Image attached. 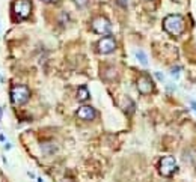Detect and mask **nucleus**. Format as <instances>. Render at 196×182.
I'll return each mask as SVG.
<instances>
[{
  "label": "nucleus",
  "instance_id": "obj_1",
  "mask_svg": "<svg viewBox=\"0 0 196 182\" xmlns=\"http://www.w3.org/2000/svg\"><path fill=\"white\" fill-rule=\"evenodd\" d=\"M184 27H185L184 18L178 14H170L163 20V29L170 35H175V36L181 35L184 32Z\"/></svg>",
  "mask_w": 196,
  "mask_h": 182
},
{
  "label": "nucleus",
  "instance_id": "obj_2",
  "mask_svg": "<svg viewBox=\"0 0 196 182\" xmlns=\"http://www.w3.org/2000/svg\"><path fill=\"white\" fill-rule=\"evenodd\" d=\"M30 98V90L27 86H23V84H18V86H14L12 90H11V100L15 106H21V104H26Z\"/></svg>",
  "mask_w": 196,
  "mask_h": 182
},
{
  "label": "nucleus",
  "instance_id": "obj_3",
  "mask_svg": "<svg viewBox=\"0 0 196 182\" xmlns=\"http://www.w3.org/2000/svg\"><path fill=\"white\" fill-rule=\"evenodd\" d=\"M176 169H178V166H176V161H175V158H173L172 155L163 157V158L160 160V163H158V172H160V175L164 176V178L172 176V175L176 172Z\"/></svg>",
  "mask_w": 196,
  "mask_h": 182
},
{
  "label": "nucleus",
  "instance_id": "obj_4",
  "mask_svg": "<svg viewBox=\"0 0 196 182\" xmlns=\"http://www.w3.org/2000/svg\"><path fill=\"white\" fill-rule=\"evenodd\" d=\"M12 9L15 17H18L20 20H27L32 12V3L30 0H15L12 3Z\"/></svg>",
  "mask_w": 196,
  "mask_h": 182
},
{
  "label": "nucleus",
  "instance_id": "obj_5",
  "mask_svg": "<svg viewBox=\"0 0 196 182\" xmlns=\"http://www.w3.org/2000/svg\"><path fill=\"white\" fill-rule=\"evenodd\" d=\"M92 30L98 35H107L109 36V33L112 30V24L106 17H96V18L92 20Z\"/></svg>",
  "mask_w": 196,
  "mask_h": 182
},
{
  "label": "nucleus",
  "instance_id": "obj_6",
  "mask_svg": "<svg viewBox=\"0 0 196 182\" xmlns=\"http://www.w3.org/2000/svg\"><path fill=\"white\" fill-rule=\"evenodd\" d=\"M96 48H98V51H100L101 54H109V53H112V51L116 50V41H115V38H112L110 35H109V36H104L103 39L98 41Z\"/></svg>",
  "mask_w": 196,
  "mask_h": 182
},
{
  "label": "nucleus",
  "instance_id": "obj_7",
  "mask_svg": "<svg viewBox=\"0 0 196 182\" xmlns=\"http://www.w3.org/2000/svg\"><path fill=\"white\" fill-rule=\"evenodd\" d=\"M137 89H139V92L143 94V95L152 94V92H154V83H152L151 77L146 75V74L140 75L139 80H137Z\"/></svg>",
  "mask_w": 196,
  "mask_h": 182
},
{
  "label": "nucleus",
  "instance_id": "obj_8",
  "mask_svg": "<svg viewBox=\"0 0 196 182\" xmlns=\"http://www.w3.org/2000/svg\"><path fill=\"white\" fill-rule=\"evenodd\" d=\"M95 116H96V113L90 106H81L77 110V118H80L83 121H92V119H95Z\"/></svg>",
  "mask_w": 196,
  "mask_h": 182
},
{
  "label": "nucleus",
  "instance_id": "obj_9",
  "mask_svg": "<svg viewBox=\"0 0 196 182\" xmlns=\"http://www.w3.org/2000/svg\"><path fill=\"white\" fill-rule=\"evenodd\" d=\"M77 100H78V101H86V100H89V90H87L86 86L78 87V90H77Z\"/></svg>",
  "mask_w": 196,
  "mask_h": 182
},
{
  "label": "nucleus",
  "instance_id": "obj_10",
  "mask_svg": "<svg viewBox=\"0 0 196 182\" xmlns=\"http://www.w3.org/2000/svg\"><path fill=\"white\" fill-rule=\"evenodd\" d=\"M136 59L143 65V66H146L148 65V59H146V54L142 51V50H136Z\"/></svg>",
  "mask_w": 196,
  "mask_h": 182
},
{
  "label": "nucleus",
  "instance_id": "obj_11",
  "mask_svg": "<svg viewBox=\"0 0 196 182\" xmlns=\"http://www.w3.org/2000/svg\"><path fill=\"white\" fill-rule=\"evenodd\" d=\"M74 3H75L78 8H84V6L89 3V0H74Z\"/></svg>",
  "mask_w": 196,
  "mask_h": 182
},
{
  "label": "nucleus",
  "instance_id": "obj_12",
  "mask_svg": "<svg viewBox=\"0 0 196 182\" xmlns=\"http://www.w3.org/2000/svg\"><path fill=\"white\" fill-rule=\"evenodd\" d=\"M116 2H118L119 6H122V8H127V5H128V0H116Z\"/></svg>",
  "mask_w": 196,
  "mask_h": 182
},
{
  "label": "nucleus",
  "instance_id": "obj_13",
  "mask_svg": "<svg viewBox=\"0 0 196 182\" xmlns=\"http://www.w3.org/2000/svg\"><path fill=\"white\" fill-rule=\"evenodd\" d=\"M170 72H172L173 75H178V72H181V68H178V66H176V68H173Z\"/></svg>",
  "mask_w": 196,
  "mask_h": 182
},
{
  "label": "nucleus",
  "instance_id": "obj_14",
  "mask_svg": "<svg viewBox=\"0 0 196 182\" xmlns=\"http://www.w3.org/2000/svg\"><path fill=\"white\" fill-rule=\"evenodd\" d=\"M155 77H157V78H158V80H161V81H163V78H164V77H163V74H161V72H155Z\"/></svg>",
  "mask_w": 196,
  "mask_h": 182
},
{
  "label": "nucleus",
  "instance_id": "obj_15",
  "mask_svg": "<svg viewBox=\"0 0 196 182\" xmlns=\"http://www.w3.org/2000/svg\"><path fill=\"white\" fill-rule=\"evenodd\" d=\"M190 106H191V109L196 112V101H191V104H190Z\"/></svg>",
  "mask_w": 196,
  "mask_h": 182
},
{
  "label": "nucleus",
  "instance_id": "obj_16",
  "mask_svg": "<svg viewBox=\"0 0 196 182\" xmlns=\"http://www.w3.org/2000/svg\"><path fill=\"white\" fill-rule=\"evenodd\" d=\"M42 2H45V3H56L57 0H42Z\"/></svg>",
  "mask_w": 196,
  "mask_h": 182
},
{
  "label": "nucleus",
  "instance_id": "obj_17",
  "mask_svg": "<svg viewBox=\"0 0 196 182\" xmlns=\"http://www.w3.org/2000/svg\"><path fill=\"white\" fill-rule=\"evenodd\" d=\"M5 140H6V137L3 134H0V142H5Z\"/></svg>",
  "mask_w": 196,
  "mask_h": 182
},
{
  "label": "nucleus",
  "instance_id": "obj_18",
  "mask_svg": "<svg viewBox=\"0 0 196 182\" xmlns=\"http://www.w3.org/2000/svg\"><path fill=\"white\" fill-rule=\"evenodd\" d=\"M2 115H3V110H2V109H0V119H2Z\"/></svg>",
  "mask_w": 196,
  "mask_h": 182
}]
</instances>
